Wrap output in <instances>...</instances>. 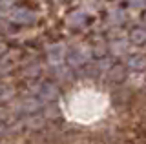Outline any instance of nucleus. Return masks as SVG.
<instances>
[{
	"label": "nucleus",
	"instance_id": "nucleus-1",
	"mask_svg": "<svg viewBox=\"0 0 146 144\" xmlns=\"http://www.w3.org/2000/svg\"><path fill=\"white\" fill-rule=\"evenodd\" d=\"M36 95L46 102H51V100L57 98L58 91H57V86H53V84H49V82H44L42 86H38V89H36Z\"/></svg>",
	"mask_w": 146,
	"mask_h": 144
},
{
	"label": "nucleus",
	"instance_id": "nucleus-2",
	"mask_svg": "<svg viewBox=\"0 0 146 144\" xmlns=\"http://www.w3.org/2000/svg\"><path fill=\"white\" fill-rule=\"evenodd\" d=\"M108 79L111 80V82H115V84L122 82V80L126 79V69L122 66H111L108 69Z\"/></svg>",
	"mask_w": 146,
	"mask_h": 144
},
{
	"label": "nucleus",
	"instance_id": "nucleus-3",
	"mask_svg": "<svg viewBox=\"0 0 146 144\" xmlns=\"http://www.w3.org/2000/svg\"><path fill=\"white\" fill-rule=\"evenodd\" d=\"M11 18L17 22V24H29L33 22V13L27 9H15L11 15Z\"/></svg>",
	"mask_w": 146,
	"mask_h": 144
},
{
	"label": "nucleus",
	"instance_id": "nucleus-4",
	"mask_svg": "<svg viewBox=\"0 0 146 144\" xmlns=\"http://www.w3.org/2000/svg\"><path fill=\"white\" fill-rule=\"evenodd\" d=\"M128 66H130L131 69L143 71L144 69V58H143V55H131L130 58H128Z\"/></svg>",
	"mask_w": 146,
	"mask_h": 144
},
{
	"label": "nucleus",
	"instance_id": "nucleus-5",
	"mask_svg": "<svg viewBox=\"0 0 146 144\" xmlns=\"http://www.w3.org/2000/svg\"><path fill=\"white\" fill-rule=\"evenodd\" d=\"M131 40H133L135 44H143L144 42V31L143 29H137L131 33Z\"/></svg>",
	"mask_w": 146,
	"mask_h": 144
},
{
	"label": "nucleus",
	"instance_id": "nucleus-6",
	"mask_svg": "<svg viewBox=\"0 0 146 144\" xmlns=\"http://www.w3.org/2000/svg\"><path fill=\"white\" fill-rule=\"evenodd\" d=\"M6 133H9L7 131V124L2 120V115H0V135H6Z\"/></svg>",
	"mask_w": 146,
	"mask_h": 144
},
{
	"label": "nucleus",
	"instance_id": "nucleus-7",
	"mask_svg": "<svg viewBox=\"0 0 146 144\" xmlns=\"http://www.w3.org/2000/svg\"><path fill=\"white\" fill-rule=\"evenodd\" d=\"M7 71H9V66H0V79H2Z\"/></svg>",
	"mask_w": 146,
	"mask_h": 144
},
{
	"label": "nucleus",
	"instance_id": "nucleus-8",
	"mask_svg": "<svg viewBox=\"0 0 146 144\" xmlns=\"http://www.w3.org/2000/svg\"><path fill=\"white\" fill-rule=\"evenodd\" d=\"M7 4H11V0H0V6H7Z\"/></svg>",
	"mask_w": 146,
	"mask_h": 144
},
{
	"label": "nucleus",
	"instance_id": "nucleus-9",
	"mask_svg": "<svg viewBox=\"0 0 146 144\" xmlns=\"http://www.w3.org/2000/svg\"><path fill=\"white\" fill-rule=\"evenodd\" d=\"M2 53H4V48H2V46H0V57H2Z\"/></svg>",
	"mask_w": 146,
	"mask_h": 144
}]
</instances>
